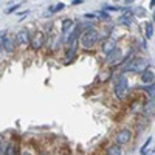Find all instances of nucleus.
Wrapping results in <instances>:
<instances>
[{
	"label": "nucleus",
	"instance_id": "20",
	"mask_svg": "<svg viewBox=\"0 0 155 155\" xmlns=\"http://www.w3.org/2000/svg\"><path fill=\"white\" fill-rule=\"evenodd\" d=\"M19 8H20V3H17L16 6H9V8H8V9H6L5 12H6V14H11V12H14V11H17Z\"/></svg>",
	"mask_w": 155,
	"mask_h": 155
},
{
	"label": "nucleus",
	"instance_id": "16",
	"mask_svg": "<svg viewBox=\"0 0 155 155\" xmlns=\"http://www.w3.org/2000/svg\"><path fill=\"white\" fill-rule=\"evenodd\" d=\"M73 25V20L71 19H65V20H62V31L64 33H67L70 30V27Z\"/></svg>",
	"mask_w": 155,
	"mask_h": 155
},
{
	"label": "nucleus",
	"instance_id": "7",
	"mask_svg": "<svg viewBox=\"0 0 155 155\" xmlns=\"http://www.w3.org/2000/svg\"><path fill=\"white\" fill-rule=\"evenodd\" d=\"M16 39H17V44H20V45H28L31 36H30V33H28L27 30H20V31L17 33Z\"/></svg>",
	"mask_w": 155,
	"mask_h": 155
},
{
	"label": "nucleus",
	"instance_id": "26",
	"mask_svg": "<svg viewBox=\"0 0 155 155\" xmlns=\"http://www.w3.org/2000/svg\"><path fill=\"white\" fill-rule=\"evenodd\" d=\"M153 5H155V0H150V6L153 8Z\"/></svg>",
	"mask_w": 155,
	"mask_h": 155
},
{
	"label": "nucleus",
	"instance_id": "29",
	"mask_svg": "<svg viewBox=\"0 0 155 155\" xmlns=\"http://www.w3.org/2000/svg\"><path fill=\"white\" fill-rule=\"evenodd\" d=\"M23 155H30V153H23Z\"/></svg>",
	"mask_w": 155,
	"mask_h": 155
},
{
	"label": "nucleus",
	"instance_id": "14",
	"mask_svg": "<svg viewBox=\"0 0 155 155\" xmlns=\"http://www.w3.org/2000/svg\"><path fill=\"white\" fill-rule=\"evenodd\" d=\"M153 36V23L152 22H147L146 23V37L147 39H152Z\"/></svg>",
	"mask_w": 155,
	"mask_h": 155
},
{
	"label": "nucleus",
	"instance_id": "18",
	"mask_svg": "<svg viewBox=\"0 0 155 155\" xmlns=\"http://www.w3.org/2000/svg\"><path fill=\"white\" fill-rule=\"evenodd\" d=\"M64 6H65L64 3H58V5H54V6H51V8H50V12H58V11H61Z\"/></svg>",
	"mask_w": 155,
	"mask_h": 155
},
{
	"label": "nucleus",
	"instance_id": "10",
	"mask_svg": "<svg viewBox=\"0 0 155 155\" xmlns=\"http://www.w3.org/2000/svg\"><path fill=\"white\" fill-rule=\"evenodd\" d=\"M120 22L121 23H124V25H127V27H129V25H130L132 23V9H126V12H124V14L121 16V19H120Z\"/></svg>",
	"mask_w": 155,
	"mask_h": 155
},
{
	"label": "nucleus",
	"instance_id": "12",
	"mask_svg": "<svg viewBox=\"0 0 155 155\" xmlns=\"http://www.w3.org/2000/svg\"><path fill=\"white\" fill-rule=\"evenodd\" d=\"M2 48H5L8 53H11V51L14 50V44H12V41H11L8 36H6V39H5V42H3V47H2Z\"/></svg>",
	"mask_w": 155,
	"mask_h": 155
},
{
	"label": "nucleus",
	"instance_id": "4",
	"mask_svg": "<svg viewBox=\"0 0 155 155\" xmlns=\"http://www.w3.org/2000/svg\"><path fill=\"white\" fill-rule=\"evenodd\" d=\"M123 59V53L120 48H115L113 51H110V53L107 54V64H110V65H116V64H120Z\"/></svg>",
	"mask_w": 155,
	"mask_h": 155
},
{
	"label": "nucleus",
	"instance_id": "23",
	"mask_svg": "<svg viewBox=\"0 0 155 155\" xmlns=\"http://www.w3.org/2000/svg\"><path fill=\"white\" fill-rule=\"evenodd\" d=\"M95 17H96V12H92V14L87 12V14H85V19H95Z\"/></svg>",
	"mask_w": 155,
	"mask_h": 155
},
{
	"label": "nucleus",
	"instance_id": "9",
	"mask_svg": "<svg viewBox=\"0 0 155 155\" xmlns=\"http://www.w3.org/2000/svg\"><path fill=\"white\" fill-rule=\"evenodd\" d=\"M107 155H123V149L120 144H110L107 147Z\"/></svg>",
	"mask_w": 155,
	"mask_h": 155
},
{
	"label": "nucleus",
	"instance_id": "15",
	"mask_svg": "<svg viewBox=\"0 0 155 155\" xmlns=\"http://www.w3.org/2000/svg\"><path fill=\"white\" fill-rule=\"evenodd\" d=\"M74 53H76V47H74V44H71V47H70V50H68V53H67V56H65V61L70 62V61L74 58Z\"/></svg>",
	"mask_w": 155,
	"mask_h": 155
},
{
	"label": "nucleus",
	"instance_id": "24",
	"mask_svg": "<svg viewBox=\"0 0 155 155\" xmlns=\"http://www.w3.org/2000/svg\"><path fill=\"white\" fill-rule=\"evenodd\" d=\"M2 149H3V137L0 135V152H2Z\"/></svg>",
	"mask_w": 155,
	"mask_h": 155
},
{
	"label": "nucleus",
	"instance_id": "6",
	"mask_svg": "<svg viewBox=\"0 0 155 155\" xmlns=\"http://www.w3.org/2000/svg\"><path fill=\"white\" fill-rule=\"evenodd\" d=\"M45 42V37H44V33H36L31 39H30V44L34 50H39Z\"/></svg>",
	"mask_w": 155,
	"mask_h": 155
},
{
	"label": "nucleus",
	"instance_id": "21",
	"mask_svg": "<svg viewBox=\"0 0 155 155\" xmlns=\"http://www.w3.org/2000/svg\"><path fill=\"white\" fill-rule=\"evenodd\" d=\"M96 17H101V19H109V14H107V12H104V11H98L96 12Z\"/></svg>",
	"mask_w": 155,
	"mask_h": 155
},
{
	"label": "nucleus",
	"instance_id": "2",
	"mask_svg": "<svg viewBox=\"0 0 155 155\" xmlns=\"http://www.w3.org/2000/svg\"><path fill=\"white\" fill-rule=\"evenodd\" d=\"M98 39H99V36H98V31L96 30H93V28L92 30H87L81 36V45L84 48H92V47L96 45Z\"/></svg>",
	"mask_w": 155,
	"mask_h": 155
},
{
	"label": "nucleus",
	"instance_id": "8",
	"mask_svg": "<svg viewBox=\"0 0 155 155\" xmlns=\"http://www.w3.org/2000/svg\"><path fill=\"white\" fill-rule=\"evenodd\" d=\"M141 81L144 84H153V71L146 68L144 71H141Z\"/></svg>",
	"mask_w": 155,
	"mask_h": 155
},
{
	"label": "nucleus",
	"instance_id": "5",
	"mask_svg": "<svg viewBox=\"0 0 155 155\" xmlns=\"http://www.w3.org/2000/svg\"><path fill=\"white\" fill-rule=\"evenodd\" d=\"M132 138V132L129 130V129H124V130H121L120 134H116V144H127L129 141H130Z\"/></svg>",
	"mask_w": 155,
	"mask_h": 155
},
{
	"label": "nucleus",
	"instance_id": "28",
	"mask_svg": "<svg viewBox=\"0 0 155 155\" xmlns=\"http://www.w3.org/2000/svg\"><path fill=\"white\" fill-rule=\"evenodd\" d=\"M39 155H48L47 152H41V153H39Z\"/></svg>",
	"mask_w": 155,
	"mask_h": 155
},
{
	"label": "nucleus",
	"instance_id": "19",
	"mask_svg": "<svg viewBox=\"0 0 155 155\" xmlns=\"http://www.w3.org/2000/svg\"><path fill=\"white\" fill-rule=\"evenodd\" d=\"M143 88L146 90V92L152 96V99H153V84H147V85H146V87H143Z\"/></svg>",
	"mask_w": 155,
	"mask_h": 155
},
{
	"label": "nucleus",
	"instance_id": "11",
	"mask_svg": "<svg viewBox=\"0 0 155 155\" xmlns=\"http://www.w3.org/2000/svg\"><path fill=\"white\" fill-rule=\"evenodd\" d=\"M115 48H116V44H115V41H112V39H110V41H107L104 45H102V51H104L106 54H109L110 51H113Z\"/></svg>",
	"mask_w": 155,
	"mask_h": 155
},
{
	"label": "nucleus",
	"instance_id": "13",
	"mask_svg": "<svg viewBox=\"0 0 155 155\" xmlns=\"http://www.w3.org/2000/svg\"><path fill=\"white\" fill-rule=\"evenodd\" d=\"M79 33H81V28H79V27H76V28L73 30V33L68 36L67 41H68L70 44H74V41H76V37H78V34H79Z\"/></svg>",
	"mask_w": 155,
	"mask_h": 155
},
{
	"label": "nucleus",
	"instance_id": "1",
	"mask_svg": "<svg viewBox=\"0 0 155 155\" xmlns=\"http://www.w3.org/2000/svg\"><path fill=\"white\" fill-rule=\"evenodd\" d=\"M147 67H149V61H147V59L135 58V59H130V62H127V65L124 67V71L140 73V71H144Z\"/></svg>",
	"mask_w": 155,
	"mask_h": 155
},
{
	"label": "nucleus",
	"instance_id": "25",
	"mask_svg": "<svg viewBox=\"0 0 155 155\" xmlns=\"http://www.w3.org/2000/svg\"><path fill=\"white\" fill-rule=\"evenodd\" d=\"M78 3H82V0H73V5H78Z\"/></svg>",
	"mask_w": 155,
	"mask_h": 155
},
{
	"label": "nucleus",
	"instance_id": "3",
	"mask_svg": "<svg viewBox=\"0 0 155 155\" xmlns=\"http://www.w3.org/2000/svg\"><path fill=\"white\" fill-rule=\"evenodd\" d=\"M127 92H129V81H127V78L123 74V76H120V79L116 81V84H115V95L118 96L120 99H123L127 95Z\"/></svg>",
	"mask_w": 155,
	"mask_h": 155
},
{
	"label": "nucleus",
	"instance_id": "17",
	"mask_svg": "<svg viewBox=\"0 0 155 155\" xmlns=\"http://www.w3.org/2000/svg\"><path fill=\"white\" fill-rule=\"evenodd\" d=\"M132 14H135V16H138V17H144L146 11H144L143 8H135V9L132 11Z\"/></svg>",
	"mask_w": 155,
	"mask_h": 155
},
{
	"label": "nucleus",
	"instance_id": "30",
	"mask_svg": "<svg viewBox=\"0 0 155 155\" xmlns=\"http://www.w3.org/2000/svg\"><path fill=\"white\" fill-rule=\"evenodd\" d=\"M150 155H153V152H152V153H150Z\"/></svg>",
	"mask_w": 155,
	"mask_h": 155
},
{
	"label": "nucleus",
	"instance_id": "27",
	"mask_svg": "<svg viewBox=\"0 0 155 155\" xmlns=\"http://www.w3.org/2000/svg\"><path fill=\"white\" fill-rule=\"evenodd\" d=\"M134 0H126V5H129V3H132Z\"/></svg>",
	"mask_w": 155,
	"mask_h": 155
},
{
	"label": "nucleus",
	"instance_id": "22",
	"mask_svg": "<svg viewBox=\"0 0 155 155\" xmlns=\"http://www.w3.org/2000/svg\"><path fill=\"white\" fill-rule=\"evenodd\" d=\"M150 141H152V138H147V140H146V143H144V146H143V147H141V153H144V152H146V149H147V146L150 144Z\"/></svg>",
	"mask_w": 155,
	"mask_h": 155
}]
</instances>
